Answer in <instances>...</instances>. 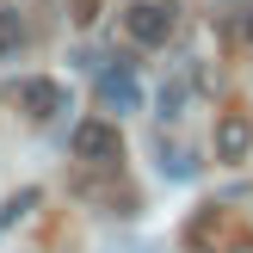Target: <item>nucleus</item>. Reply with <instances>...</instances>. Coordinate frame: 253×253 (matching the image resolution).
Returning a JSON list of instances; mask_svg holds the SVG:
<instances>
[{"label": "nucleus", "instance_id": "1", "mask_svg": "<svg viewBox=\"0 0 253 253\" xmlns=\"http://www.w3.org/2000/svg\"><path fill=\"white\" fill-rule=\"evenodd\" d=\"M124 31H130V43L155 49V43H167V37L179 31V12H173L167 0H136V6L124 12Z\"/></svg>", "mask_w": 253, "mask_h": 253}, {"label": "nucleus", "instance_id": "2", "mask_svg": "<svg viewBox=\"0 0 253 253\" xmlns=\"http://www.w3.org/2000/svg\"><path fill=\"white\" fill-rule=\"evenodd\" d=\"M74 155H81V161H93V167L118 161V124H105V118L74 124Z\"/></svg>", "mask_w": 253, "mask_h": 253}, {"label": "nucleus", "instance_id": "3", "mask_svg": "<svg viewBox=\"0 0 253 253\" xmlns=\"http://www.w3.org/2000/svg\"><path fill=\"white\" fill-rule=\"evenodd\" d=\"M247 148H253V124L241 111H222L216 118V161H247Z\"/></svg>", "mask_w": 253, "mask_h": 253}, {"label": "nucleus", "instance_id": "4", "mask_svg": "<svg viewBox=\"0 0 253 253\" xmlns=\"http://www.w3.org/2000/svg\"><path fill=\"white\" fill-rule=\"evenodd\" d=\"M99 105L124 118V111H136V105H142V86H136L124 68H118V74H99Z\"/></svg>", "mask_w": 253, "mask_h": 253}, {"label": "nucleus", "instance_id": "5", "mask_svg": "<svg viewBox=\"0 0 253 253\" xmlns=\"http://www.w3.org/2000/svg\"><path fill=\"white\" fill-rule=\"evenodd\" d=\"M19 105L31 111V118H56L62 111V86L43 81V74H31V81H19Z\"/></svg>", "mask_w": 253, "mask_h": 253}, {"label": "nucleus", "instance_id": "6", "mask_svg": "<svg viewBox=\"0 0 253 253\" xmlns=\"http://www.w3.org/2000/svg\"><path fill=\"white\" fill-rule=\"evenodd\" d=\"M19 43H25V19L12 6H0V56H12Z\"/></svg>", "mask_w": 253, "mask_h": 253}, {"label": "nucleus", "instance_id": "7", "mask_svg": "<svg viewBox=\"0 0 253 253\" xmlns=\"http://www.w3.org/2000/svg\"><path fill=\"white\" fill-rule=\"evenodd\" d=\"M161 173H167V179H192V173H198V161H192V155H179V148H173V155L161 161Z\"/></svg>", "mask_w": 253, "mask_h": 253}, {"label": "nucleus", "instance_id": "8", "mask_svg": "<svg viewBox=\"0 0 253 253\" xmlns=\"http://www.w3.org/2000/svg\"><path fill=\"white\" fill-rule=\"evenodd\" d=\"M179 105H185V81L161 86V118H179Z\"/></svg>", "mask_w": 253, "mask_h": 253}, {"label": "nucleus", "instance_id": "9", "mask_svg": "<svg viewBox=\"0 0 253 253\" xmlns=\"http://www.w3.org/2000/svg\"><path fill=\"white\" fill-rule=\"evenodd\" d=\"M37 204V192H19V198H12V204H6V216H0V222H19L25 216V210H31Z\"/></svg>", "mask_w": 253, "mask_h": 253}, {"label": "nucleus", "instance_id": "10", "mask_svg": "<svg viewBox=\"0 0 253 253\" xmlns=\"http://www.w3.org/2000/svg\"><path fill=\"white\" fill-rule=\"evenodd\" d=\"M229 253H253V241H235V247H229Z\"/></svg>", "mask_w": 253, "mask_h": 253}, {"label": "nucleus", "instance_id": "11", "mask_svg": "<svg viewBox=\"0 0 253 253\" xmlns=\"http://www.w3.org/2000/svg\"><path fill=\"white\" fill-rule=\"evenodd\" d=\"M247 37H253V12H247Z\"/></svg>", "mask_w": 253, "mask_h": 253}]
</instances>
